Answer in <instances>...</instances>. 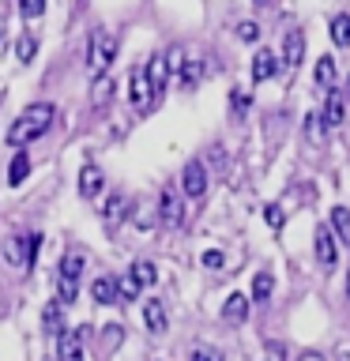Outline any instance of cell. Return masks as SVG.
<instances>
[{
	"label": "cell",
	"mask_w": 350,
	"mask_h": 361,
	"mask_svg": "<svg viewBox=\"0 0 350 361\" xmlns=\"http://www.w3.org/2000/svg\"><path fill=\"white\" fill-rule=\"evenodd\" d=\"M53 121H56L53 102H34V106H27L16 121H11L8 143H11V147H27V143H34V140H42V135L53 128Z\"/></svg>",
	"instance_id": "obj_1"
},
{
	"label": "cell",
	"mask_w": 350,
	"mask_h": 361,
	"mask_svg": "<svg viewBox=\"0 0 350 361\" xmlns=\"http://www.w3.org/2000/svg\"><path fill=\"white\" fill-rule=\"evenodd\" d=\"M61 275H56V301L61 305H72L76 293H79V275H83V256L79 252H68L61 259Z\"/></svg>",
	"instance_id": "obj_2"
},
{
	"label": "cell",
	"mask_w": 350,
	"mask_h": 361,
	"mask_svg": "<svg viewBox=\"0 0 350 361\" xmlns=\"http://www.w3.org/2000/svg\"><path fill=\"white\" fill-rule=\"evenodd\" d=\"M113 56H117V38H113L109 30H95L87 42V61H90V72L95 75H106V68L113 64Z\"/></svg>",
	"instance_id": "obj_3"
},
{
	"label": "cell",
	"mask_w": 350,
	"mask_h": 361,
	"mask_svg": "<svg viewBox=\"0 0 350 361\" xmlns=\"http://www.w3.org/2000/svg\"><path fill=\"white\" fill-rule=\"evenodd\" d=\"M181 192H185L188 200L207 196V166H203L200 158H188L185 169H181Z\"/></svg>",
	"instance_id": "obj_4"
},
{
	"label": "cell",
	"mask_w": 350,
	"mask_h": 361,
	"mask_svg": "<svg viewBox=\"0 0 350 361\" xmlns=\"http://www.w3.org/2000/svg\"><path fill=\"white\" fill-rule=\"evenodd\" d=\"M158 219H162V226H181V219H185V207H181V188L166 185L162 196H158Z\"/></svg>",
	"instance_id": "obj_5"
},
{
	"label": "cell",
	"mask_w": 350,
	"mask_h": 361,
	"mask_svg": "<svg viewBox=\"0 0 350 361\" xmlns=\"http://www.w3.org/2000/svg\"><path fill=\"white\" fill-rule=\"evenodd\" d=\"M128 102H132V109H135V113H147V109L155 106L151 83H147V72H143V68H132V79H128Z\"/></svg>",
	"instance_id": "obj_6"
},
{
	"label": "cell",
	"mask_w": 350,
	"mask_h": 361,
	"mask_svg": "<svg viewBox=\"0 0 350 361\" xmlns=\"http://www.w3.org/2000/svg\"><path fill=\"white\" fill-rule=\"evenodd\" d=\"M305 61V34L301 30H286L282 34V68L286 72H298V64Z\"/></svg>",
	"instance_id": "obj_7"
},
{
	"label": "cell",
	"mask_w": 350,
	"mask_h": 361,
	"mask_svg": "<svg viewBox=\"0 0 350 361\" xmlns=\"http://www.w3.org/2000/svg\"><path fill=\"white\" fill-rule=\"evenodd\" d=\"M316 259H320V267L324 271H332L339 264V248H335V233H332V226H316Z\"/></svg>",
	"instance_id": "obj_8"
},
{
	"label": "cell",
	"mask_w": 350,
	"mask_h": 361,
	"mask_svg": "<svg viewBox=\"0 0 350 361\" xmlns=\"http://www.w3.org/2000/svg\"><path fill=\"white\" fill-rule=\"evenodd\" d=\"M83 338H87V327H72V331H64L61 343H56V357H61V361H83Z\"/></svg>",
	"instance_id": "obj_9"
},
{
	"label": "cell",
	"mask_w": 350,
	"mask_h": 361,
	"mask_svg": "<svg viewBox=\"0 0 350 361\" xmlns=\"http://www.w3.org/2000/svg\"><path fill=\"white\" fill-rule=\"evenodd\" d=\"M147 83H151V98L158 102L162 98V90H166V79H169V68H166V56H151V61H147Z\"/></svg>",
	"instance_id": "obj_10"
},
{
	"label": "cell",
	"mask_w": 350,
	"mask_h": 361,
	"mask_svg": "<svg viewBox=\"0 0 350 361\" xmlns=\"http://www.w3.org/2000/svg\"><path fill=\"white\" fill-rule=\"evenodd\" d=\"M102 188H106V177H102L98 166H83V169H79V196L95 200V196H102Z\"/></svg>",
	"instance_id": "obj_11"
},
{
	"label": "cell",
	"mask_w": 350,
	"mask_h": 361,
	"mask_svg": "<svg viewBox=\"0 0 350 361\" xmlns=\"http://www.w3.org/2000/svg\"><path fill=\"white\" fill-rule=\"evenodd\" d=\"M346 121V98L343 90H327V102H324V124L327 128H335V124Z\"/></svg>",
	"instance_id": "obj_12"
},
{
	"label": "cell",
	"mask_w": 350,
	"mask_h": 361,
	"mask_svg": "<svg viewBox=\"0 0 350 361\" xmlns=\"http://www.w3.org/2000/svg\"><path fill=\"white\" fill-rule=\"evenodd\" d=\"M279 72V56L271 49H256L253 56V83H264V79H271Z\"/></svg>",
	"instance_id": "obj_13"
},
{
	"label": "cell",
	"mask_w": 350,
	"mask_h": 361,
	"mask_svg": "<svg viewBox=\"0 0 350 361\" xmlns=\"http://www.w3.org/2000/svg\"><path fill=\"white\" fill-rule=\"evenodd\" d=\"M90 298H95L98 305H117L121 301V293H117V279H109V275H102L90 282Z\"/></svg>",
	"instance_id": "obj_14"
},
{
	"label": "cell",
	"mask_w": 350,
	"mask_h": 361,
	"mask_svg": "<svg viewBox=\"0 0 350 361\" xmlns=\"http://www.w3.org/2000/svg\"><path fill=\"white\" fill-rule=\"evenodd\" d=\"M222 320L226 324H245L248 320V298H245V293H230V298H226Z\"/></svg>",
	"instance_id": "obj_15"
},
{
	"label": "cell",
	"mask_w": 350,
	"mask_h": 361,
	"mask_svg": "<svg viewBox=\"0 0 350 361\" xmlns=\"http://www.w3.org/2000/svg\"><path fill=\"white\" fill-rule=\"evenodd\" d=\"M143 324H147V331H151V335H162L166 331V309H162V301H147L143 305Z\"/></svg>",
	"instance_id": "obj_16"
},
{
	"label": "cell",
	"mask_w": 350,
	"mask_h": 361,
	"mask_svg": "<svg viewBox=\"0 0 350 361\" xmlns=\"http://www.w3.org/2000/svg\"><path fill=\"white\" fill-rule=\"evenodd\" d=\"M313 83H316V87H324V90H332V87H335V61H332V56H316Z\"/></svg>",
	"instance_id": "obj_17"
},
{
	"label": "cell",
	"mask_w": 350,
	"mask_h": 361,
	"mask_svg": "<svg viewBox=\"0 0 350 361\" xmlns=\"http://www.w3.org/2000/svg\"><path fill=\"white\" fill-rule=\"evenodd\" d=\"M42 324H45V331H49V335H61V331H64V305H61V301L45 305Z\"/></svg>",
	"instance_id": "obj_18"
},
{
	"label": "cell",
	"mask_w": 350,
	"mask_h": 361,
	"mask_svg": "<svg viewBox=\"0 0 350 361\" xmlns=\"http://www.w3.org/2000/svg\"><path fill=\"white\" fill-rule=\"evenodd\" d=\"M27 173H30V154L16 151V158H11V166H8V185H23Z\"/></svg>",
	"instance_id": "obj_19"
},
{
	"label": "cell",
	"mask_w": 350,
	"mask_h": 361,
	"mask_svg": "<svg viewBox=\"0 0 350 361\" xmlns=\"http://www.w3.org/2000/svg\"><path fill=\"white\" fill-rule=\"evenodd\" d=\"M124 214H128V200H124V196H109V200H106V211H102L106 226H117Z\"/></svg>",
	"instance_id": "obj_20"
},
{
	"label": "cell",
	"mask_w": 350,
	"mask_h": 361,
	"mask_svg": "<svg viewBox=\"0 0 350 361\" xmlns=\"http://www.w3.org/2000/svg\"><path fill=\"white\" fill-rule=\"evenodd\" d=\"M271 290H275V279H271V271H260V275L253 279V301H256V305L271 301Z\"/></svg>",
	"instance_id": "obj_21"
},
{
	"label": "cell",
	"mask_w": 350,
	"mask_h": 361,
	"mask_svg": "<svg viewBox=\"0 0 350 361\" xmlns=\"http://www.w3.org/2000/svg\"><path fill=\"white\" fill-rule=\"evenodd\" d=\"M332 233L339 241H350V211L346 207H332Z\"/></svg>",
	"instance_id": "obj_22"
},
{
	"label": "cell",
	"mask_w": 350,
	"mask_h": 361,
	"mask_svg": "<svg viewBox=\"0 0 350 361\" xmlns=\"http://www.w3.org/2000/svg\"><path fill=\"white\" fill-rule=\"evenodd\" d=\"M140 290H143V282L135 279L132 271H128L124 279H117V293H121V301H135V298H140Z\"/></svg>",
	"instance_id": "obj_23"
},
{
	"label": "cell",
	"mask_w": 350,
	"mask_h": 361,
	"mask_svg": "<svg viewBox=\"0 0 350 361\" xmlns=\"http://www.w3.org/2000/svg\"><path fill=\"white\" fill-rule=\"evenodd\" d=\"M132 275L143 282V286H155L158 282V267L151 264V259H140V264H132Z\"/></svg>",
	"instance_id": "obj_24"
},
{
	"label": "cell",
	"mask_w": 350,
	"mask_h": 361,
	"mask_svg": "<svg viewBox=\"0 0 350 361\" xmlns=\"http://www.w3.org/2000/svg\"><path fill=\"white\" fill-rule=\"evenodd\" d=\"M332 42L335 45H350V16H335L332 19Z\"/></svg>",
	"instance_id": "obj_25"
},
{
	"label": "cell",
	"mask_w": 350,
	"mask_h": 361,
	"mask_svg": "<svg viewBox=\"0 0 350 361\" xmlns=\"http://www.w3.org/2000/svg\"><path fill=\"white\" fill-rule=\"evenodd\" d=\"M38 248H42V233L23 237V267H34V259H38Z\"/></svg>",
	"instance_id": "obj_26"
},
{
	"label": "cell",
	"mask_w": 350,
	"mask_h": 361,
	"mask_svg": "<svg viewBox=\"0 0 350 361\" xmlns=\"http://www.w3.org/2000/svg\"><path fill=\"white\" fill-rule=\"evenodd\" d=\"M324 113H309L305 117V135H309V143H316V140H324Z\"/></svg>",
	"instance_id": "obj_27"
},
{
	"label": "cell",
	"mask_w": 350,
	"mask_h": 361,
	"mask_svg": "<svg viewBox=\"0 0 350 361\" xmlns=\"http://www.w3.org/2000/svg\"><path fill=\"white\" fill-rule=\"evenodd\" d=\"M200 83V61H185V68H181V90H196Z\"/></svg>",
	"instance_id": "obj_28"
},
{
	"label": "cell",
	"mask_w": 350,
	"mask_h": 361,
	"mask_svg": "<svg viewBox=\"0 0 350 361\" xmlns=\"http://www.w3.org/2000/svg\"><path fill=\"white\" fill-rule=\"evenodd\" d=\"M34 53H38V38H34V34L27 30V34H23V38L16 42V56H19V61H30Z\"/></svg>",
	"instance_id": "obj_29"
},
{
	"label": "cell",
	"mask_w": 350,
	"mask_h": 361,
	"mask_svg": "<svg viewBox=\"0 0 350 361\" xmlns=\"http://www.w3.org/2000/svg\"><path fill=\"white\" fill-rule=\"evenodd\" d=\"M4 259L11 267H23V237H8V245H4Z\"/></svg>",
	"instance_id": "obj_30"
},
{
	"label": "cell",
	"mask_w": 350,
	"mask_h": 361,
	"mask_svg": "<svg viewBox=\"0 0 350 361\" xmlns=\"http://www.w3.org/2000/svg\"><path fill=\"white\" fill-rule=\"evenodd\" d=\"M42 11H45V0H19V16L34 23V19H42Z\"/></svg>",
	"instance_id": "obj_31"
},
{
	"label": "cell",
	"mask_w": 350,
	"mask_h": 361,
	"mask_svg": "<svg viewBox=\"0 0 350 361\" xmlns=\"http://www.w3.org/2000/svg\"><path fill=\"white\" fill-rule=\"evenodd\" d=\"M237 38H241V42H256L260 38V27H256L253 19H241V23H237Z\"/></svg>",
	"instance_id": "obj_32"
},
{
	"label": "cell",
	"mask_w": 350,
	"mask_h": 361,
	"mask_svg": "<svg viewBox=\"0 0 350 361\" xmlns=\"http://www.w3.org/2000/svg\"><path fill=\"white\" fill-rule=\"evenodd\" d=\"M109 98H113V83L109 79H98L95 83V106H106Z\"/></svg>",
	"instance_id": "obj_33"
},
{
	"label": "cell",
	"mask_w": 350,
	"mask_h": 361,
	"mask_svg": "<svg viewBox=\"0 0 350 361\" xmlns=\"http://www.w3.org/2000/svg\"><path fill=\"white\" fill-rule=\"evenodd\" d=\"M166 68L169 72H181V68H185V49H181V45H174V49L166 53Z\"/></svg>",
	"instance_id": "obj_34"
},
{
	"label": "cell",
	"mask_w": 350,
	"mask_h": 361,
	"mask_svg": "<svg viewBox=\"0 0 350 361\" xmlns=\"http://www.w3.org/2000/svg\"><path fill=\"white\" fill-rule=\"evenodd\" d=\"M188 361H222V354H219V350H211V346H196L188 354Z\"/></svg>",
	"instance_id": "obj_35"
},
{
	"label": "cell",
	"mask_w": 350,
	"mask_h": 361,
	"mask_svg": "<svg viewBox=\"0 0 350 361\" xmlns=\"http://www.w3.org/2000/svg\"><path fill=\"white\" fill-rule=\"evenodd\" d=\"M264 219H267V226H275V230H279V226H282V207H279V203H267Z\"/></svg>",
	"instance_id": "obj_36"
},
{
	"label": "cell",
	"mask_w": 350,
	"mask_h": 361,
	"mask_svg": "<svg viewBox=\"0 0 350 361\" xmlns=\"http://www.w3.org/2000/svg\"><path fill=\"white\" fill-rule=\"evenodd\" d=\"M248 102H253V98H248V94H245V90H234V113H237V117H245V109H248Z\"/></svg>",
	"instance_id": "obj_37"
},
{
	"label": "cell",
	"mask_w": 350,
	"mask_h": 361,
	"mask_svg": "<svg viewBox=\"0 0 350 361\" xmlns=\"http://www.w3.org/2000/svg\"><path fill=\"white\" fill-rule=\"evenodd\" d=\"M203 267H222V252H219V248H207V252H203Z\"/></svg>",
	"instance_id": "obj_38"
},
{
	"label": "cell",
	"mask_w": 350,
	"mask_h": 361,
	"mask_svg": "<svg viewBox=\"0 0 350 361\" xmlns=\"http://www.w3.org/2000/svg\"><path fill=\"white\" fill-rule=\"evenodd\" d=\"M4 23H8V8L0 4V38H4Z\"/></svg>",
	"instance_id": "obj_39"
},
{
	"label": "cell",
	"mask_w": 350,
	"mask_h": 361,
	"mask_svg": "<svg viewBox=\"0 0 350 361\" xmlns=\"http://www.w3.org/2000/svg\"><path fill=\"white\" fill-rule=\"evenodd\" d=\"M298 361H324V357H320V354H301Z\"/></svg>",
	"instance_id": "obj_40"
},
{
	"label": "cell",
	"mask_w": 350,
	"mask_h": 361,
	"mask_svg": "<svg viewBox=\"0 0 350 361\" xmlns=\"http://www.w3.org/2000/svg\"><path fill=\"white\" fill-rule=\"evenodd\" d=\"M253 4H256V8H267V4H271V0H253Z\"/></svg>",
	"instance_id": "obj_41"
},
{
	"label": "cell",
	"mask_w": 350,
	"mask_h": 361,
	"mask_svg": "<svg viewBox=\"0 0 350 361\" xmlns=\"http://www.w3.org/2000/svg\"><path fill=\"white\" fill-rule=\"evenodd\" d=\"M346 293H350V282H346Z\"/></svg>",
	"instance_id": "obj_42"
},
{
	"label": "cell",
	"mask_w": 350,
	"mask_h": 361,
	"mask_svg": "<svg viewBox=\"0 0 350 361\" xmlns=\"http://www.w3.org/2000/svg\"><path fill=\"white\" fill-rule=\"evenodd\" d=\"M346 94H350V90H346Z\"/></svg>",
	"instance_id": "obj_43"
}]
</instances>
